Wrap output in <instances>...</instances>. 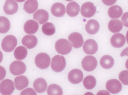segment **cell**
<instances>
[{
	"label": "cell",
	"instance_id": "44dd1931",
	"mask_svg": "<svg viewBox=\"0 0 128 95\" xmlns=\"http://www.w3.org/2000/svg\"><path fill=\"white\" fill-rule=\"evenodd\" d=\"M28 83V79L24 75L18 76L14 79L15 87L18 90H22L27 87Z\"/></svg>",
	"mask_w": 128,
	"mask_h": 95
},
{
	"label": "cell",
	"instance_id": "f546056e",
	"mask_svg": "<svg viewBox=\"0 0 128 95\" xmlns=\"http://www.w3.org/2000/svg\"><path fill=\"white\" fill-rule=\"evenodd\" d=\"M42 31L45 35L51 36L55 33L56 31L55 26L51 23H46L42 27Z\"/></svg>",
	"mask_w": 128,
	"mask_h": 95
},
{
	"label": "cell",
	"instance_id": "1f68e13d",
	"mask_svg": "<svg viewBox=\"0 0 128 95\" xmlns=\"http://www.w3.org/2000/svg\"><path fill=\"white\" fill-rule=\"evenodd\" d=\"M118 77L122 83L125 85H128V71L127 70H124L120 72Z\"/></svg>",
	"mask_w": 128,
	"mask_h": 95
},
{
	"label": "cell",
	"instance_id": "d6a6232c",
	"mask_svg": "<svg viewBox=\"0 0 128 95\" xmlns=\"http://www.w3.org/2000/svg\"><path fill=\"white\" fill-rule=\"evenodd\" d=\"M21 95H36V92H35L32 88H28L26 89L23 90V91L21 92L20 93Z\"/></svg>",
	"mask_w": 128,
	"mask_h": 95
},
{
	"label": "cell",
	"instance_id": "603a6c76",
	"mask_svg": "<svg viewBox=\"0 0 128 95\" xmlns=\"http://www.w3.org/2000/svg\"><path fill=\"white\" fill-rule=\"evenodd\" d=\"M123 27V23L117 19H114L110 21L108 24V28L110 31L113 33H116L120 32Z\"/></svg>",
	"mask_w": 128,
	"mask_h": 95
},
{
	"label": "cell",
	"instance_id": "9c48e42d",
	"mask_svg": "<svg viewBox=\"0 0 128 95\" xmlns=\"http://www.w3.org/2000/svg\"><path fill=\"white\" fill-rule=\"evenodd\" d=\"M106 87L110 93L112 94H116L122 90V84L117 79H110L106 82Z\"/></svg>",
	"mask_w": 128,
	"mask_h": 95
},
{
	"label": "cell",
	"instance_id": "ffe728a7",
	"mask_svg": "<svg viewBox=\"0 0 128 95\" xmlns=\"http://www.w3.org/2000/svg\"><path fill=\"white\" fill-rule=\"evenodd\" d=\"M47 84L46 80L42 78H38L34 81L33 87L35 91L38 93L45 92L47 88Z\"/></svg>",
	"mask_w": 128,
	"mask_h": 95
},
{
	"label": "cell",
	"instance_id": "7a4b0ae2",
	"mask_svg": "<svg viewBox=\"0 0 128 95\" xmlns=\"http://www.w3.org/2000/svg\"><path fill=\"white\" fill-rule=\"evenodd\" d=\"M17 40L15 36L8 35L3 39L2 42V48L5 52L12 51L17 45Z\"/></svg>",
	"mask_w": 128,
	"mask_h": 95
},
{
	"label": "cell",
	"instance_id": "ac0fdd59",
	"mask_svg": "<svg viewBox=\"0 0 128 95\" xmlns=\"http://www.w3.org/2000/svg\"><path fill=\"white\" fill-rule=\"evenodd\" d=\"M33 18L37 21L40 24H44L48 20L49 15L46 10L39 9L34 13Z\"/></svg>",
	"mask_w": 128,
	"mask_h": 95
},
{
	"label": "cell",
	"instance_id": "4dcf8cb0",
	"mask_svg": "<svg viewBox=\"0 0 128 95\" xmlns=\"http://www.w3.org/2000/svg\"><path fill=\"white\" fill-rule=\"evenodd\" d=\"M47 94L49 95H62L63 91L61 87L57 84H52L48 87Z\"/></svg>",
	"mask_w": 128,
	"mask_h": 95
},
{
	"label": "cell",
	"instance_id": "cb8c5ba5",
	"mask_svg": "<svg viewBox=\"0 0 128 95\" xmlns=\"http://www.w3.org/2000/svg\"><path fill=\"white\" fill-rule=\"evenodd\" d=\"M38 3L37 0H27L24 5V9L26 12L32 14L37 10Z\"/></svg>",
	"mask_w": 128,
	"mask_h": 95
},
{
	"label": "cell",
	"instance_id": "6da1fadb",
	"mask_svg": "<svg viewBox=\"0 0 128 95\" xmlns=\"http://www.w3.org/2000/svg\"><path fill=\"white\" fill-rule=\"evenodd\" d=\"M56 51L59 54L66 55L70 53L72 49V45L69 41L64 39L58 40L55 45Z\"/></svg>",
	"mask_w": 128,
	"mask_h": 95
},
{
	"label": "cell",
	"instance_id": "52a82bcc",
	"mask_svg": "<svg viewBox=\"0 0 128 95\" xmlns=\"http://www.w3.org/2000/svg\"><path fill=\"white\" fill-rule=\"evenodd\" d=\"M14 89V83L10 79H5L0 83V93L2 95H11Z\"/></svg>",
	"mask_w": 128,
	"mask_h": 95
},
{
	"label": "cell",
	"instance_id": "4316f807",
	"mask_svg": "<svg viewBox=\"0 0 128 95\" xmlns=\"http://www.w3.org/2000/svg\"><path fill=\"white\" fill-rule=\"evenodd\" d=\"M27 50L23 46H19L14 51V56L16 59L22 60L24 59L27 55Z\"/></svg>",
	"mask_w": 128,
	"mask_h": 95
},
{
	"label": "cell",
	"instance_id": "7402d4cb",
	"mask_svg": "<svg viewBox=\"0 0 128 95\" xmlns=\"http://www.w3.org/2000/svg\"><path fill=\"white\" fill-rule=\"evenodd\" d=\"M67 15L71 17H74L78 15L80 11V6L76 2H71L66 7Z\"/></svg>",
	"mask_w": 128,
	"mask_h": 95
},
{
	"label": "cell",
	"instance_id": "ba28073f",
	"mask_svg": "<svg viewBox=\"0 0 128 95\" xmlns=\"http://www.w3.org/2000/svg\"><path fill=\"white\" fill-rule=\"evenodd\" d=\"M26 68V65L23 62L14 61L10 65V71L13 75H20L24 73Z\"/></svg>",
	"mask_w": 128,
	"mask_h": 95
},
{
	"label": "cell",
	"instance_id": "d6986e66",
	"mask_svg": "<svg viewBox=\"0 0 128 95\" xmlns=\"http://www.w3.org/2000/svg\"><path fill=\"white\" fill-rule=\"evenodd\" d=\"M100 25L98 21L94 19L89 20L85 26L86 32L90 35L96 34L98 31Z\"/></svg>",
	"mask_w": 128,
	"mask_h": 95
},
{
	"label": "cell",
	"instance_id": "f1b7e54d",
	"mask_svg": "<svg viewBox=\"0 0 128 95\" xmlns=\"http://www.w3.org/2000/svg\"><path fill=\"white\" fill-rule=\"evenodd\" d=\"M83 84L86 89H92L95 87L96 84V79L92 75H88L83 80Z\"/></svg>",
	"mask_w": 128,
	"mask_h": 95
},
{
	"label": "cell",
	"instance_id": "5b68a950",
	"mask_svg": "<svg viewBox=\"0 0 128 95\" xmlns=\"http://www.w3.org/2000/svg\"><path fill=\"white\" fill-rule=\"evenodd\" d=\"M81 63L83 69L87 71H93L97 66V60L94 56L91 55L84 57Z\"/></svg>",
	"mask_w": 128,
	"mask_h": 95
},
{
	"label": "cell",
	"instance_id": "836d02e7",
	"mask_svg": "<svg viewBox=\"0 0 128 95\" xmlns=\"http://www.w3.org/2000/svg\"><path fill=\"white\" fill-rule=\"evenodd\" d=\"M6 75V71L4 67L0 66V81L4 79Z\"/></svg>",
	"mask_w": 128,
	"mask_h": 95
},
{
	"label": "cell",
	"instance_id": "4fadbf2b",
	"mask_svg": "<svg viewBox=\"0 0 128 95\" xmlns=\"http://www.w3.org/2000/svg\"><path fill=\"white\" fill-rule=\"evenodd\" d=\"M3 10L6 14L8 15H12L18 11V4L14 0H6Z\"/></svg>",
	"mask_w": 128,
	"mask_h": 95
},
{
	"label": "cell",
	"instance_id": "2e32d148",
	"mask_svg": "<svg viewBox=\"0 0 128 95\" xmlns=\"http://www.w3.org/2000/svg\"><path fill=\"white\" fill-rule=\"evenodd\" d=\"M52 14L56 17H60L64 15L66 9L64 5L62 3H56L53 4L51 8Z\"/></svg>",
	"mask_w": 128,
	"mask_h": 95
},
{
	"label": "cell",
	"instance_id": "484cf974",
	"mask_svg": "<svg viewBox=\"0 0 128 95\" xmlns=\"http://www.w3.org/2000/svg\"><path fill=\"white\" fill-rule=\"evenodd\" d=\"M114 60L113 58L109 55L103 56L100 60V65L102 68L109 69L113 67Z\"/></svg>",
	"mask_w": 128,
	"mask_h": 95
},
{
	"label": "cell",
	"instance_id": "d4e9b609",
	"mask_svg": "<svg viewBox=\"0 0 128 95\" xmlns=\"http://www.w3.org/2000/svg\"><path fill=\"white\" fill-rule=\"evenodd\" d=\"M123 13V11L121 7L118 5L112 6L108 10V15L112 19L120 18Z\"/></svg>",
	"mask_w": 128,
	"mask_h": 95
},
{
	"label": "cell",
	"instance_id": "83f0119b",
	"mask_svg": "<svg viewBox=\"0 0 128 95\" xmlns=\"http://www.w3.org/2000/svg\"><path fill=\"white\" fill-rule=\"evenodd\" d=\"M10 27V23L6 17H0V33H5L8 31Z\"/></svg>",
	"mask_w": 128,
	"mask_h": 95
},
{
	"label": "cell",
	"instance_id": "7c38bea8",
	"mask_svg": "<svg viewBox=\"0 0 128 95\" xmlns=\"http://www.w3.org/2000/svg\"><path fill=\"white\" fill-rule=\"evenodd\" d=\"M68 39L74 48H79L83 45L84 40L81 34L77 32H74L70 34Z\"/></svg>",
	"mask_w": 128,
	"mask_h": 95
},
{
	"label": "cell",
	"instance_id": "277c9868",
	"mask_svg": "<svg viewBox=\"0 0 128 95\" xmlns=\"http://www.w3.org/2000/svg\"><path fill=\"white\" fill-rule=\"evenodd\" d=\"M35 63L36 66L40 69H46L50 65V58L46 53H41L36 56Z\"/></svg>",
	"mask_w": 128,
	"mask_h": 95
},
{
	"label": "cell",
	"instance_id": "8992f818",
	"mask_svg": "<svg viewBox=\"0 0 128 95\" xmlns=\"http://www.w3.org/2000/svg\"><path fill=\"white\" fill-rule=\"evenodd\" d=\"M96 7L91 2H86L82 5L81 13L82 16L86 18L93 17L96 12Z\"/></svg>",
	"mask_w": 128,
	"mask_h": 95
},
{
	"label": "cell",
	"instance_id": "8fae6325",
	"mask_svg": "<svg viewBox=\"0 0 128 95\" xmlns=\"http://www.w3.org/2000/svg\"><path fill=\"white\" fill-rule=\"evenodd\" d=\"M83 49L86 54L93 55L98 49V45L95 40L89 39L85 41L83 45Z\"/></svg>",
	"mask_w": 128,
	"mask_h": 95
},
{
	"label": "cell",
	"instance_id": "f35d334b",
	"mask_svg": "<svg viewBox=\"0 0 128 95\" xmlns=\"http://www.w3.org/2000/svg\"><path fill=\"white\" fill-rule=\"evenodd\" d=\"M65 1H73V0H65Z\"/></svg>",
	"mask_w": 128,
	"mask_h": 95
},
{
	"label": "cell",
	"instance_id": "e575fe53",
	"mask_svg": "<svg viewBox=\"0 0 128 95\" xmlns=\"http://www.w3.org/2000/svg\"><path fill=\"white\" fill-rule=\"evenodd\" d=\"M104 5L107 6H111L115 4L117 0H102Z\"/></svg>",
	"mask_w": 128,
	"mask_h": 95
},
{
	"label": "cell",
	"instance_id": "d590c367",
	"mask_svg": "<svg viewBox=\"0 0 128 95\" xmlns=\"http://www.w3.org/2000/svg\"><path fill=\"white\" fill-rule=\"evenodd\" d=\"M128 12L123 15L122 18V20L123 21L124 25L126 27H128Z\"/></svg>",
	"mask_w": 128,
	"mask_h": 95
},
{
	"label": "cell",
	"instance_id": "9a60e30c",
	"mask_svg": "<svg viewBox=\"0 0 128 95\" xmlns=\"http://www.w3.org/2000/svg\"><path fill=\"white\" fill-rule=\"evenodd\" d=\"M39 28V25L37 22L33 20L27 21L24 25V29L26 33L32 35L36 33Z\"/></svg>",
	"mask_w": 128,
	"mask_h": 95
},
{
	"label": "cell",
	"instance_id": "74e56055",
	"mask_svg": "<svg viewBox=\"0 0 128 95\" xmlns=\"http://www.w3.org/2000/svg\"><path fill=\"white\" fill-rule=\"evenodd\" d=\"M15 1H17V2H19V3H21V2H24L26 0H15Z\"/></svg>",
	"mask_w": 128,
	"mask_h": 95
},
{
	"label": "cell",
	"instance_id": "5bb4252c",
	"mask_svg": "<svg viewBox=\"0 0 128 95\" xmlns=\"http://www.w3.org/2000/svg\"><path fill=\"white\" fill-rule=\"evenodd\" d=\"M126 38L121 33L115 34L111 37L110 43L111 45L115 48H120L124 45Z\"/></svg>",
	"mask_w": 128,
	"mask_h": 95
},
{
	"label": "cell",
	"instance_id": "e0dca14e",
	"mask_svg": "<svg viewBox=\"0 0 128 95\" xmlns=\"http://www.w3.org/2000/svg\"><path fill=\"white\" fill-rule=\"evenodd\" d=\"M22 44L28 49H31L37 45L38 39L35 36L27 35L24 36L22 40Z\"/></svg>",
	"mask_w": 128,
	"mask_h": 95
},
{
	"label": "cell",
	"instance_id": "3957f363",
	"mask_svg": "<svg viewBox=\"0 0 128 95\" xmlns=\"http://www.w3.org/2000/svg\"><path fill=\"white\" fill-rule=\"evenodd\" d=\"M66 66V59L63 56L56 55L52 58L51 67L54 71L61 72L65 69Z\"/></svg>",
	"mask_w": 128,
	"mask_h": 95
},
{
	"label": "cell",
	"instance_id": "30bf717a",
	"mask_svg": "<svg viewBox=\"0 0 128 95\" xmlns=\"http://www.w3.org/2000/svg\"><path fill=\"white\" fill-rule=\"evenodd\" d=\"M68 79L72 84L80 83L83 79V74L81 70L75 69L71 70L68 74Z\"/></svg>",
	"mask_w": 128,
	"mask_h": 95
},
{
	"label": "cell",
	"instance_id": "8d00e7d4",
	"mask_svg": "<svg viewBox=\"0 0 128 95\" xmlns=\"http://www.w3.org/2000/svg\"><path fill=\"white\" fill-rule=\"evenodd\" d=\"M2 59H3V54L2 53L1 51H0V63H1Z\"/></svg>",
	"mask_w": 128,
	"mask_h": 95
}]
</instances>
